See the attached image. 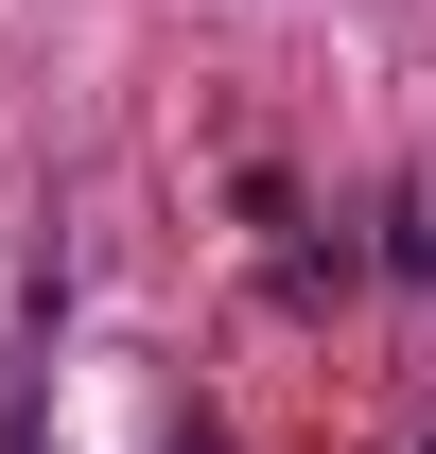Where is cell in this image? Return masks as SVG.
<instances>
[{
	"instance_id": "3",
	"label": "cell",
	"mask_w": 436,
	"mask_h": 454,
	"mask_svg": "<svg viewBox=\"0 0 436 454\" xmlns=\"http://www.w3.org/2000/svg\"><path fill=\"white\" fill-rule=\"evenodd\" d=\"M419 454H436V437H419Z\"/></svg>"
},
{
	"instance_id": "2",
	"label": "cell",
	"mask_w": 436,
	"mask_h": 454,
	"mask_svg": "<svg viewBox=\"0 0 436 454\" xmlns=\"http://www.w3.org/2000/svg\"><path fill=\"white\" fill-rule=\"evenodd\" d=\"M0 454H35V402H18V367H0Z\"/></svg>"
},
{
	"instance_id": "1",
	"label": "cell",
	"mask_w": 436,
	"mask_h": 454,
	"mask_svg": "<svg viewBox=\"0 0 436 454\" xmlns=\"http://www.w3.org/2000/svg\"><path fill=\"white\" fill-rule=\"evenodd\" d=\"M384 262H401V280H436V192H384Z\"/></svg>"
}]
</instances>
